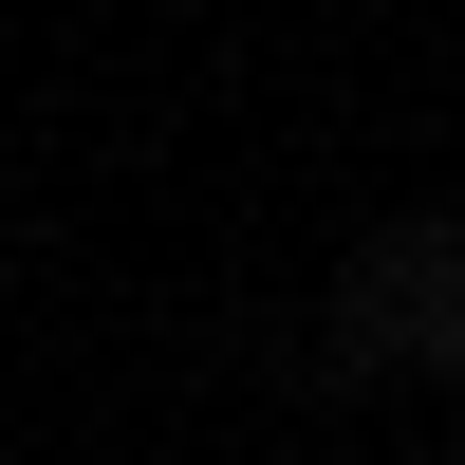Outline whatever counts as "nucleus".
<instances>
[{
  "mask_svg": "<svg viewBox=\"0 0 465 465\" xmlns=\"http://www.w3.org/2000/svg\"><path fill=\"white\" fill-rule=\"evenodd\" d=\"M335 335H354L372 372H465V223H391V242H354V280H335Z\"/></svg>",
  "mask_w": 465,
  "mask_h": 465,
  "instance_id": "1",
  "label": "nucleus"
}]
</instances>
